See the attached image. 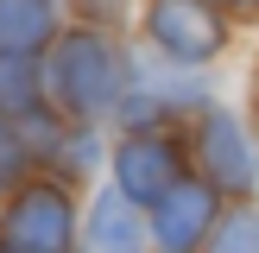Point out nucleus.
<instances>
[{
    "mask_svg": "<svg viewBox=\"0 0 259 253\" xmlns=\"http://www.w3.org/2000/svg\"><path fill=\"white\" fill-rule=\"evenodd\" d=\"M45 82H51V95H57L70 114H101V108L120 101L126 57H120L101 32H70V38L57 45V57H51Z\"/></svg>",
    "mask_w": 259,
    "mask_h": 253,
    "instance_id": "1",
    "label": "nucleus"
},
{
    "mask_svg": "<svg viewBox=\"0 0 259 253\" xmlns=\"http://www.w3.org/2000/svg\"><path fill=\"white\" fill-rule=\"evenodd\" d=\"M76 209L57 184H25L7 209V253H70Z\"/></svg>",
    "mask_w": 259,
    "mask_h": 253,
    "instance_id": "2",
    "label": "nucleus"
},
{
    "mask_svg": "<svg viewBox=\"0 0 259 253\" xmlns=\"http://www.w3.org/2000/svg\"><path fill=\"white\" fill-rule=\"evenodd\" d=\"M146 32H152V45H158L171 63H209L215 51L228 45L222 13L202 7V0H152Z\"/></svg>",
    "mask_w": 259,
    "mask_h": 253,
    "instance_id": "3",
    "label": "nucleus"
},
{
    "mask_svg": "<svg viewBox=\"0 0 259 253\" xmlns=\"http://www.w3.org/2000/svg\"><path fill=\"white\" fill-rule=\"evenodd\" d=\"M184 184V158H177V139L164 133H133L120 146V196L126 202H158L164 190Z\"/></svg>",
    "mask_w": 259,
    "mask_h": 253,
    "instance_id": "4",
    "label": "nucleus"
},
{
    "mask_svg": "<svg viewBox=\"0 0 259 253\" xmlns=\"http://www.w3.org/2000/svg\"><path fill=\"white\" fill-rule=\"evenodd\" d=\"M196 146H202V164H209V177L222 190H240V196L259 190V158H253V146H247V133H240L234 114H209L202 133H196Z\"/></svg>",
    "mask_w": 259,
    "mask_h": 253,
    "instance_id": "5",
    "label": "nucleus"
},
{
    "mask_svg": "<svg viewBox=\"0 0 259 253\" xmlns=\"http://www.w3.org/2000/svg\"><path fill=\"white\" fill-rule=\"evenodd\" d=\"M152 228H158V240H164L171 253H190V247L215 228V190L184 177L177 190H164V196H158V222H152Z\"/></svg>",
    "mask_w": 259,
    "mask_h": 253,
    "instance_id": "6",
    "label": "nucleus"
},
{
    "mask_svg": "<svg viewBox=\"0 0 259 253\" xmlns=\"http://www.w3.org/2000/svg\"><path fill=\"white\" fill-rule=\"evenodd\" d=\"M57 32V0H0V57H32Z\"/></svg>",
    "mask_w": 259,
    "mask_h": 253,
    "instance_id": "7",
    "label": "nucleus"
},
{
    "mask_svg": "<svg viewBox=\"0 0 259 253\" xmlns=\"http://www.w3.org/2000/svg\"><path fill=\"white\" fill-rule=\"evenodd\" d=\"M82 253H139V215L126 209V196H120V190H114V196H95Z\"/></svg>",
    "mask_w": 259,
    "mask_h": 253,
    "instance_id": "8",
    "label": "nucleus"
},
{
    "mask_svg": "<svg viewBox=\"0 0 259 253\" xmlns=\"http://www.w3.org/2000/svg\"><path fill=\"white\" fill-rule=\"evenodd\" d=\"M0 114H38V70H32V57H0Z\"/></svg>",
    "mask_w": 259,
    "mask_h": 253,
    "instance_id": "9",
    "label": "nucleus"
},
{
    "mask_svg": "<svg viewBox=\"0 0 259 253\" xmlns=\"http://www.w3.org/2000/svg\"><path fill=\"white\" fill-rule=\"evenodd\" d=\"M209 253H259V209H234L222 228H215Z\"/></svg>",
    "mask_w": 259,
    "mask_h": 253,
    "instance_id": "10",
    "label": "nucleus"
},
{
    "mask_svg": "<svg viewBox=\"0 0 259 253\" xmlns=\"http://www.w3.org/2000/svg\"><path fill=\"white\" fill-rule=\"evenodd\" d=\"M82 7H89V13H101V19H108V13H120L126 0H82Z\"/></svg>",
    "mask_w": 259,
    "mask_h": 253,
    "instance_id": "11",
    "label": "nucleus"
},
{
    "mask_svg": "<svg viewBox=\"0 0 259 253\" xmlns=\"http://www.w3.org/2000/svg\"><path fill=\"white\" fill-rule=\"evenodd\" d=\"M202 7H209V0H202ZM228 7H240V13H259V0H228Z\"/></svg>",
    "mask_w": 259,
    "mask_h": 253,
    "instance_id": "12",
    "label": "nucleus"
},
{
    "mask_svg": "<svg viewBox=\"0 0 259 253\" xmlns=\"http://www.w3.org/2000/svg\"><path fill=\"white\" fill-rule=\"evenodd\" d=\"M253 101H259V82H253Z\"/></svg>",
    "mask_w": 259,
    "mask_h": 253,
    "instance_id": "13",
    "label": "nucleus"
}]
</instances>
